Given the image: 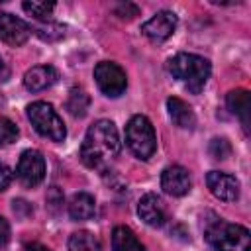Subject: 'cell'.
Wrapping results in <instances>:
<instances>
[{
	"mask_svg": "<svg viewBox=\"0 0 251 251\" xmlns=\"http://www.w3.org/2000/svg\"><path fill=\"white\" fill-rule=\"evenodd\" d=\"M126 141L133 155L147 161L157 149V137L151 122L145 116H133L126 126Z\"/></svg>",
	"mask_w": 251,
	"mask_h": 251,
	"instance_id": "cell-4",
	"label": "cell"
},
{
	"mask_svg": "<svg viewBox=\"0 0 251 251\" xmlns=\"http://www.w3.org/2000/svg\"><path fill=\"white\" fill-rule=\"evenodd\" d=\"M25 251H49V249L45 245H41V243H31V245L25 247Z\"/></svg>",
	"mask_w": 251,
	"mask_h": 251,
	"instance_id": "cell-28",
	"label": "cell"
},
{
	"mask_svg": "<svg viewBox=\"0 0 251 251\" xmlns=\"http://www.w3.org/2000/svg\"><path fill=\"white\" fill-rule=\"evenodd\" d=\"M114 12H116V16H120L122 20H131L133 16H137V14H139V8H137L135 4L126 2V4H118Z\"/></svg>",
	"mask_w": 251,
	"mask_h": 251,
	"instance_id": "cell-24",
	"label": "cell"
},
{
	"mask_svg": "<svg viewBox=\"0 0 251 251\" xmlns=\"http://www.w3.org/2000/svg\"><path fill=\"white\" fill-rule=\"evenodd\" d=\"M8 239H10V226H8V222L0 216V249L8 243Z\"/></svg>",
	"mask_w": 251,
	"mask_h": 251,
	"instance_id": "cell-27",
	"label": "cell"
},
{
	"mask_svg": "<svg viewBox=\"0 0 251 251\" xmlns=\"http://www.w3.org/2000/svg\"><path fill=\"white\" fill-rule=\"evenodd\" d=\"M22 8H24L29 16L39 18V20H45L47 16H51V12H53V8H55V2H51V0H25V2L22 4Z\"/></svg>",
	"mask_w": 251,
	"mask_h": 251,
	"instance_id": "cell-20",
	"label": "cell"
},
{
	"mask_svg": "<svg viewBox=\"0 0 251 251\" xmlns=\"http://www.w3.org/2000/svg\"><path fill=\"white\" fill-rule=\"evenodd\" d=\"M27 118L35 131L51 141H63L67 135V129L63 126V120L47 102H33L27 106Z\"/></svg>",
	"mask_w": 251,
	"mask_h": 251,
	"instance_id": "cell-5",
	"label": "cell"
},
{
	"mask_svg": "<svg viewBox=\"0 0 251 251\" xmlns=\"http://www.w3.org/2000/svg\"><path fill=\"white\" fill-rule=\"evenodd\" d=\"M206 184L210 188V192L226 202H233L239 198V180L227 173L222 171H210L206 176Z\"/></svg>",
	"mask_w": 251,
	"mask_h": 251,
	"instance_id": "cell-10",
	"label": "cell"
},
{
	"mask_svg": "<svg viewBox=\"0 0 251 251\" xmlns=\"http://www.w3.org/2000/svg\"><path fill=\"white\" fill-rule=\"evenodd\" d=\"M137 214H139V218H141L147 226H151V227H161V226L167 222L165 204H163V200H161L157 194H153V192L141 196V200H139V204H137Z\"/></svg>",
	"mask_w": 251,
	"mask_h": 251,
	"instance_id": "cell-12",
	"label": "cell"
},
{
	"mask_svg": "<svg viewBox=\"0 0 251 251\" xmlns=\"http://www.w3.org/2000/svg\"><path fill=\"white\" fill-rule=\"evenodd\" d=\"M90 106V98L82 88H71L69 98H67V110L75 118H82Z\"/></svg>",
	"mask_w": 251,
	"mask_h": 251,
	"instance_id": "cell-18",
	"label": "cell"
},
{
	"mask_svg": "<svg viewBox=\"0 0 251 251\" xmlns=\"http://www.w3.org/2000/svg\"><path fill=\"white\" fill-rule=\"evenodd\" d=\"M206 239L216 251H249L251 235L249 229L239 224H227L214 220L206 226Z\"/></svg>",
	"mask_w": 251,
	"mask_h": 251,
	"instance_id": "cell-3",
	"label": "cell"
},
{
	"mask_svg": "<svg viewBox=\"0 0 251 251\" xmlns=\"http://www.w3.org/2000/svg\"><path fill=\"white\" fill-rule=\"evenodd\" d=\"M4 75H6V67H4V61H2V57H0V78H4Z\"/></svg>",
	"mask_w": 251,
	"mask_h": 251,
	"instance_id": "cell-29",
	"label": "cell"
},
{
	"mask_svg": "<svg viewBox=\"0 0 251 251\" xmlns=\"http://www.w3.org/2000/svg\"><path fill=\"white\" fill-rule=\"evenodd\" d=\"M167 110H169V116H171V120H173L175 126H178L182 129H192L194 127L196 116H194L192 108L184 100H180L176 96H171L167 100Z\"/></svg>",
	"mask_w": 251,
	"mask_h": 251,
	"instance_id": "cell-14",
	"label": "cell"
},
{
	"mask_svg": "<svg viewBox=\"0 0 251 251\" xmlns=\"http://www.w3.org/2000/svg\"><path fill=\"white\" fill-rule=\"evenodd\" d=\"M190 184V175L180 165H171L161 173V188L171 196H184Z\"/></svg>",
	"mask_w": 251,
	"mask_h": 251,
	"instance_id": "cell-11",
	"label": "cell"
},
{
	"mask_svg": "<svg viewBox=\"0 0 251 251\" xmlns=\"http://www.w3.org/2000/svg\"><path fill=\"white\" fill-rule=\"evenodd\" d=\"M12 178H14V175H12L10 167H6L4 163H0V192H2V190H6V188L10 186Z\"/></svg>",
	"mask_w": 251,
	"mask_h": 251,
	"instance_id": "cell-26",
	"label": "cell"
},
{
	"mask_svg": "<svg viewBox=\"0 0 251 251\" xmlns=\"http://www.w3.org/2000/svg\"><path fill=\"white\" fill-rule=\"evenodd\" d=\"M94 212H96V202H94V196L88 192H76L69 202V216L76 222L90 220Z\"/></svg>",
	"mask_w": 251,
	"mask_h": 251,
	"instance_id": "cell-16",
	"label": "cell"
},
{
	"mask_svg": "<svg viewBox=\"0 0 251 251\" xmlns=\"http://www.w3.org/2000/svg\"><path fill=\"white\" fill-rule=\"evenodd\" d=\"M112 249L114 251H145V247L141 245L137 235L126 226L114 227V231H112Z\"/></svg>",
	"mask_w": 251,
	"mask_h": 251,
	"instance_id": "cell-17",
	"label": "cell"
},
{
	"mask_svg": "<svg viewBox=\"0 0 251 251\" xmlns=\"http://www.w3.org/2000/svg\"><path fill=\"white\" fill-rule=\"evenodd\" d=\"M120 149L122 143L114 122L98 120L88 127L84 135V141L80 145V159L90 169H102L106 163L120 155Z\"/></svg>",
	"mask_w": 251,
	"mask_h": 251,
	"instance_id": "cell-1",
	"label": "cell"
},
{
	"mask_svg": "<svg viewBox=\"0 0 251 251\" xmlns=\"http://www.w3.org/2000/svg\"><path fill=\"white\" fill-rule=\"evenodd\" d=\"M35 33H37L41 39H45V41H57V39L63 37L65 29H63L61 25H57V24H47V25L35 27Z\"/></svg>",
	"mask_w": 251,
	"mask_h": 251,
	"instance_id": "cell-23",
	"label": "cell"
},
{
	"mask_svg": "<svg viewBox=\"0 0 251 251\" xmlns=\"http://www.w3.org/2000/svg\"><path fill=\"white\" fill-rule=\"evenodd\" d=\"M69 251H100V241L90 231H76L69 237Z\"/></svg>",
	"mask_w": 251,
	"mask_h": 251,
	"instance_id": "cell-19",
	"label": "cell"
},
{
	"mask_svg": "<svg viewBox=\"0 0 251 251\" xmlns=\"http://www.w3.org/2000/svg\"><path fill=\"white\" fill-rule=\"evenodd\" d=\"M59 204H63V194H61V190H59L57 186H51L49 192H47V206H49L53 212H57Z\"/></svg>",
	"mask_w": 251,
	"mask_h": 251,
	"instance_id": "cell-25",
	"label": "cell"
},
{
	"mask_svg": "<svg viewBox=\"0 0 251 251\" xmlns=\"http://www.w3.org/2000/svg\"><path fill=\"white\" fill-rule=\"evenodd\" d=\"M29 33H31V29L24 20H20L8 12H0V41L8 43L12 47H18L27 41Z\"/></svg>",
	"mask_w": 251,
	"mask_h": 251,
	"instance_id": "cell-9",
	"label": "cell"
},
{
	"mask_svg": "<svg viewBox=\"0 0 251 251\" xmlns=\"http://www.w3.org/2000/svg\"><path fill=\"white\" fill-rule=\"evenodd\" d=\"M208 151H210V155H212L214 159H227V157L231 155V145H229L227 139H224V137H216V139L210 141Z\"/></svg>",
	"mask_w": 251,
	"mask_h": 251,
	"instance_id": "cell-22",
	"label": "cell"
},
{
	"mask_svg": "<svg viewBox=\"0 0 251 251\" xmlns=\"http://www.w3.org/2000/svg\"><path fill=\"white\" fill-rule=\"evenodd\" d=\"M226 104H227V108H229L231 114L239 116L243 127L247 129V126H249V110H251L249 92H247L245 88L231 90V92H227V96H226Z\"/></svg>",
	"mask_w": 251,
	"mask_h": 251,
	"instance_id": "cell-15",
	"label": "cell"
},
{
	"mask_svg": "<svg viewBox=\"0 0 251 251\" xmlns=\"http://www.w3.org/2000/svg\"><path fill=\"white\" fill-rule=\"evenodd\" d=\"M94 78H96L98 88L110 98L124 94V90L127 86V78H126L124 69L116 63H110V61H102L94 67Z\"/></svg>",
	"mask_w": 251,
	"mask_h": 251,
	"instance_id": "cell-6",
	"label": "cell"
},
{
	"mask_svg": "<svg viewBox=\"0 0 251 251\" xmlns=\"http://www.w3.org/2000/svg\"><path fill=\"white\" fill-rule=\"evenodd\" d=\"M16 175L24 186H37L45 176V159L37 149H25L18 161Z\"/></svg>",
	"mask_w": 251,
	"mask_h": 251,
	"instance_id": "cell-7",
	"label": "cell"
},
{
	"mask_svg": "<svg viewBox=\"0 0 251 251\" xmlns=\"http://www.w3.org/2000/svg\"><path fill=\"white\" fill-rule=\"evenodd\" d=\"M18 139V127L12 120L0 118V145H10Z\"/></svg>",
	"mask_w": 251,
	"mask_h": 251,
	"instance_id": "cell-21",
	"label": "cell"
},
{
	"mask_svg": "<svg viewBox=\"0 0 251 251\" xmlns=\"http://www.w3.org/2000/svg\"><path fill=\"white\" fill-rule=\"evenodd\" d=\"M169 73L180 80L192 94H198L210 78V63L208 59L194 53H176L169 59Z\"/></svg>",
	"mask_w": 251,
	"mask_h": 251,
	"instance_id": "cell-2",
	"label": "cell"
},
{
	"mask_svg": "<svg viewBox=\"0 0 251 251\" xmlns=\"http://www.w3.org/2000/svg\"><path fill=\"white\" fill-rule=\"evenodd\" d=\"M176 29V16L169 10H161L157 12L149 22H145L141 25V31L147 39L155 41V43H161L165 39H169Z\"/></svg>",
	"mask_w": 251,
	"mask_h": 251,
	"instance_id": "cell-8",
	"label": "cell"
},
{
	"mask_svg": "<svg viewBox=\"0 0 251 251\" xmlns=\"http://www.w3.org/2000/svg\"><path fill=\"white\" fill-rule=\"evenodd\" d=\"M57 71L51 67V65H37V67H31L25 75H24V84L27 90L31 92H39V90H45L49 88L51 84L57 82Z\"/></svg>",
	"mask_w": 251,
	"mask_h": 251,
	"instance_id": "cell-13",
	"label": "cell"
}]
</instances>
